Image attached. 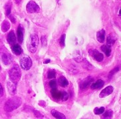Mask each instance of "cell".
<instances>
[{"label":"cell","instance_id":"44dd1931","mask_svg":"<svg viewBox=\"0 0 121 119\" xmlns=\"http://www.w3.org/2000/svg\"><path fill=\"white\" fill-rule=\"evenodd\" d=\"M11 6H12V3L11 1H9L7 2V4H5V15L7 16H9V15L11 14Z\"/></svg>","mask_w":121,"mask_h":119},{"label":"cell","instance_id":"83f0119b","mask_svg":"<svg viewBox=\"0 0 121 119\" xmlns=\"http://www.w3.org/2000/svg\"><path fill=\"white\" fill-rule=\"evenodd\" d=\"M65 38H66V35L65 34H63L60 39V45L61 47H65Z\"/></svg>","mask_w":121,"mask_h":119},{"label":"cell","instance_id":"5b68a950","mask_svg":"<svg viewBox=\"0 0 121 119\" xmlns=\"http://www.w3.org/2000/svg\"><path fill=\"white\" fill-rule=\"evenodd\" d=\"M26 10L29 14H35L39 12L40 8L34 1H30L26 6Z\"/></svg>","mask_w":121,"mask_h":119},{"label":"cell","instance_id":"8fae6325","mask_svg":"<svg viewBox=\"0 0 121 119\" xmlns=\"http://www.w3.org/2000/svg\"><path fill=\"white\" fill-rule=\"evenodd\" d=\"M7 42L9 43V44H10L11 46H13L14 44H15V42H16V36L15 33L13 31H11L9 33L8 36H7Z\"/></svg>","mask_w":121,"mask_h":119},{"label":"cell","instance_id":"ffe728a7","mask_svg":"<svg viewBox=\"0 0 121 119\" xmlns=\"http://www.w3.org/2000/svg\"><path fill=\"white\" fill-rule=\"evenodd\" d=\"M101 50L104 52V53L106 54L107 57L110 56V54H111V48H110V46L103 45V46H101Z\"/></svg>","mask_w":121,"mask_h":119},{"label":"cell","instance_id":"5bb4252c","mask_svg":"<svg viewBox=\"0 0 121 119\" xmlns=\"http://www.w3.org/2000/svg\"><path fill=\"white\" fill-rule=\"evenodd\" d=\"M11 50L13 52V53L15 54V55H20L23 52V50H22V47L20 46V45L17 44V43L14 44L11 47Z\"/></svg>","mask_w":121,"mask_h":119},{"label":"cell","instance_id":"9c48e42d","mask_svg":"<svg viewBox=\"0 0 121 119\" xmlns=\"http://www.w3.org/2000/svg\"><path fill=\"white\" fill-rule=\"evenodd\" d=\"M91 54L92 55L93 58L98 62H102L104 59V56L102 53L99 52L96 50H93L91 51Z\"/></svg>","mask_w":121,"mask_h":119},{"label":"cell","instance_id":"836d02e7","mask_svg":"<svg viewBox=\"0 0 121 119\" xmlns=\"http://www.w3.org/2000/svg\"><path fill=\"white\" fill-rule=\"evenodd\" d=\"M0 88H1V94H0V96H2L3 94H4V89H3V87H2V85H1V84L0 85Z\"/></svg>","mask_w":121,"mask_h":119},{"label":"cell","instance_id":"4fadbf2b","mask_svg":"<svg viewBox=\"0 0 121 119\" xmlns=\"http://www.w3.org/2000/svg\"><path fill=\"white\" fill-rule=\"evenodd\" d=\"M104 84V82L103 80L99 79L96 81V82H94L91 85V88L93 90H95V89H99L103 88Z\"/></svg>","mask_w":121,"mask_h":119},{"label":"cell","instance_id":"ba28073f","mask_svg":"<svg viewBox=\"0 0 121 119\" xmlns=\"http://www.w3.org/2000/svg\"><path fill=\"white\" fill-rule=\"evenodd\" d=\"M7 90H8V92L9 93L13 96L15 94H16L17 93V86H16V84H15L14 82H7Z\"/></svg>","mask_w":121,"mask_h":119},{"label":"cell","instance_id":"4dcf8cb0","mask_svg":"<svg viewBox=\"0 0 121 119\" xmlns=\"http://www.w3.org/2000/svg\"><path fill=\"white\" fill-rule=\"evenodd\" d=\"M33 113H34V115L37 118H43V114H42L40 112H39L38 110H33Z\"/></svg>","mask_w":121,"mask_h":119},{"label":"cell","instance_id":"30bf717a","mask_svg":"<svg viewBox=\"0 0 121 119\" xmlns=\"http://www.w3.org/2000/svg\"><path fill=\"white\" fill-rule=\"evenodd\" d=\"M1 60L5 65H9L11 63L13 58L11 54L8 53H3L1 54Z\"/></svg>","mask_w":121,"mask_h":119},{"label":"cell","instance_id":"484cf974","mask_svg":"<svg viewBox=\"0 0 121 119\" xmlns=\"http://www.w3.org/2000/svg\"><path fill=\"white\" fill-rule=\"evenodd\" d=\"M56 76V73L55 72V70H51L48 72V74H47V78L49 79H53V78H55Z\"/></svg>","mask_w":121,"mask_h":119},{"label":"cell","instance_id":"52a82bcc","mask_svg":"<svg viewBox=\"0 0 121 119\" xmlns=\"http://www.w3.org/2000/svg\"><path fill=\"white\" fill-rule=\"evenodd\" d=\"M113 90H114V88L112 86H107L104 89L101 91V92L99 94L100 98H104L106 96H109L110 94H111L113 92Z\"/></svg>","mask_w":121,"mask_h":119},{"label":"cell","instance_id":"cb8c5ba5","mask_svg":"<svg viewBox=\"0 0 121 119\" xmlns=\"http://www.w3.org/2000/svg\"><path fill=\"white\" fill-rule=\"evenodd\" d=\"M112 114H113L112 110H108L104 113L102 118L103 119H110L112 117Z\"/></svg>","mask_w":121,"mask_h":119},{"label":"cell","instance_id":"f546056e","mask_svg":"<svg viewBox=\"0 0 121 119\" xmlns=\"http://www.w3.org/2000/svg\"><path fill=\"white\" fill-rule=\"evenodd\" d=\"M118 70H119V68H118V67H115V68H114L113 70H111V71L110 72L109 74H108V78H110L113 76L115 73H117V72Z\"/></svg>","mask_w":121,"mask_h":119},{"label":"cell","instance_id":"7a4b0ae2","mask_svg":"<svg viewBox=\"0 0 121 119\" xmlns=\"http://www.w3.org/2000/svg\"><path fill=\"white\" fill-rule=\"evenodd\" d=\"M9 76L11 82H14L16 84L18 83V82L20 80L22 77V72H21V69L17 64H15L9 70Z\"/></svg>","mask_w":121,"mask_h":119},{"label":"cell","instance_id":"9a60e30c","mask_svg":"<svg viewBox=\"0 0 121 119\" xmlns=\"http://www.w3.org/2000/svg\"><path fill=\"white\" fill-rule=\"evenodd\" d=\"M17 36L18 42L22 43L23 41V31L21 25H19L17 30Z\"/></svg>","mask_w":121,"mask_h":119},{"label":"cell","instance_id":"d590c367","mask_svg":"<svg viewBox=\"0 0 121 119\" xmlns=\"http://www.w3.org/2000/svg\"><path fill=\"white\" fill-rule=\"evenodd\" d=\"M119 15H121V8L120 9V11H119Z\"/></svg>","mask_w":121,"mask_h":119},{"label":"cell","instance_id":"2e32d148","mask_svg":"<svg viewBox=\"0 0 121 119\" xmlns=\"http://www.w3.org/2000/svg\"><path fill=\"white\" fill-rule=\"evenodd\" d=\"M58 84L60 86L65 88L69 85V81L67 80V78H65L63 76H60L58 79Z\"/></svg>","mask_w":121,"mask_h":119},{"label":"cell","instance_id":"d6986e66","mask_svg":"<svg viewBox=\"0 0 121 119\" xmlns=\"http://www.w3.org/2000/svg\"><path fill=\"white\" fill-rule=\"evenodd\" d=\"M10 28V23L8 20H4L1 24V30L4 32H7Z\"/></svg>","mask_w":121,"mask_h":119},{"label":"cell","instance_id":"4316f807","mask_svg":"<svg viewBox=\"0 0 121 119\" xmlns=\"http://www.w3.org/2000/svg\"><path fill=\"white\" fill-rule=\"evenodd\" d=\"M69 98V94L67 92L63 91V92H61V98L60 99L63 100V101H66Z\"/></svg>","mask_w":121,"mask_h":119},{"label":"cell","instance_id":"7c38bea8","mask_svg":"<svg viewBox=\"0 0 121 119\" xmlns=\"http://www.w3.org/2000/svg\"><path fill=\"white\" fill-rule=\"evenodd\" d=\"M96 39L100 43H103L105 40V30L102 29L96 33Z\"/></svg>","mask_w":121,"mask_h":119},{"label":"cell","instance_id":"6da1fadb","mask_svg":"<svg viewBox=\"0 0 121 119\" xmlns=\"http://www.w3.org/2000/svg\"><path fill=\"white\" fill-rule=\"evenodd\" d=\"M22 100L21 98L18 96L12 97L5 102L4 106V110L6 112H11L19 108L22 105Z\"/></svg>","mask_w":121,"mask_h":119},{"label":"cell","instance_id":"e0dca14e","mask_svg":"<svg viewBox=\"0 0 121 119\" xmlns=\"http://www.w3.org/2000/svg\"><path fill=\"white\" fill-rule=\"evenodd\" d=\"M51 114L55 118H56V119H66V116H65L63 114H62V113H60V112H58V111L55 110H52L51 111Z\"/></svg>","mask_w":121,"mask_h":119},{"label":"cell","instance_id":"1f68e13d","mask_svg":"<svg viewBox=\"0 0 121 119\" xmlns=\"http://www.w3.org/2000/svg\"><path fill=\"white\" fill-rule=\"evenodd\" d=\"M41 43H42V46H43V47L46 46L47 39L45 36H43V37H41Z\"/></svg>","mask_w":121,"mask_h":119},{"label":"cell","instance_id":"7402d4cb","mask_svg":"<svg viewBox=\"0 0 121 119\" xmlns=\"http://www.w3.org/2000/svg\"><path fill=\"white\" fill-rule=\"evenodd\" d=\"M116 42V38H114V36L112 35H108L107 36V43L108 46H112V45H114V43Z\"/></svg>","mask_w":121,"mask_h":119},{"label":"cell","instance_id":"d6a6232c","mask_svg":"<svg viewBox=\"0 0 121 119\" xmlns=\"http://www.w3.org/2000/svg\"><path fill=\"white\" fill-rule=\"evenodd\" d=\"M9 18H10V20H11V22H12V23H13V24H14V23H15V22H16L15 19V18H13V16H12L11 14L9 15Z\"/></svg>","mask_w":121,"mask_h":119},{"label":"cell","instance_id":"3957f363","mask_svg":"<svg viewBox=\"0 0 121 119\" xmlns=\"http://www.w3.org/2000/svg\"><path fill=\"white\" fill-rule=\"evenodd\" d=\"M39 40L37 35L35 33L31 34L28 42V50L31 53H35L39 46Z\"/></svg>","mask_w":121,"mask_h":119},{"label":"cell","instance_id":"277c9868","mask_svg":"<svg viewBox=\"0 0 121 119\" xmlns=\"http://www.w3.org/2000/svg\"><path fill=\"white\" fill-rule=\"evenodd\" d=\"M20 66L21 68L25 70H28L29 69L31 68L32 66V60L31 59L29 58V56H24L20 59Z\"/></svg>","mask_w":121,"mask_h":119},{"label":"cell","instance_id":"ac0fdd59","mask_svg":"<svg viewBox=\"0 0 121 119\" xmlns=\"http://www.w3.org/2000/svg\"><path fill=\"white\" fill-rule=\"evenodd\" d=\"M51 95L52 96L57 99V100H59V99H60L61 98V92L57 90L56 88H54V89H51Z\"/></svg>","mask_w":121,"mask_h":119},{"label":"cell","instance_id":"f1b7e54d","mask_svg":"<svg viewBox=\"0 0 121 119\" xmlns=\"http://www.w3.org/2000/svg\"><path fill=\"white\" fill-rule=\"evenodd\" d=\"M57 82L55 80H52L49 82V86L51 89H54L57 88Z\"/></svg>","mask_w":121,"mask_h":119},{"label":"cell","instance_id":"603a6c76","mask_svg":"<svg viewBox=\"0 0 121 119\" xmlns=\"http://www.w3.org/2000/svg\"><path fill=\"white\" fill-rule=\"evenodd\" d=\"M82 66L83 67V68L86 69V70H92L93 68V66L90 63H89V62L87 61L86 60H83L82 62Z\"/></svg>","mask_w":121,"mask_h":119},{"label":"cell","instance_id":"d4e9b609","mask_svg":"<svg viewBox=\"0 0 121 119\" xmlns=\"http://www.w3.org/2000/svg\"><path fill=\"white\" fill-rule=\"evenodd\" d=\"M104 107H100V108H98V107H96V108H95V110H94V112H95V114H98V115H99V114H103L104 112Z\"/></svg>","mask_w":121,"mask_h":119},{"label":"cell","instance_id":"8992f818","mask_svg":"<svg viewBox=\"0 0 121 119\" xmlns=\"http://www.w3.org/2000/svg\"><path fill=\"white\" fill-rule=\"evenodd\" d=\"M93 82V78L91 77V76H89L87 78H86L85 79H84L83 80H82L80 84H79V87L82 90H84V89H86V88L92 84V82Z\"/></svg>","mask_w":121,"mask_h":119},{"label":"cell","instance_id":"e575fe53","mask_svg":"<svg viewBox=\"0 0 121 119\" xmlns=\"http://www.w3.org/2000/svg\"><path fill=\"white\" fill-rule=\"evenodd\" d=\"M50 62V60H47L45 61L44 62V64H48Z\"/></svg>","mask_w":121,"mask_h":119}]
</instances>
